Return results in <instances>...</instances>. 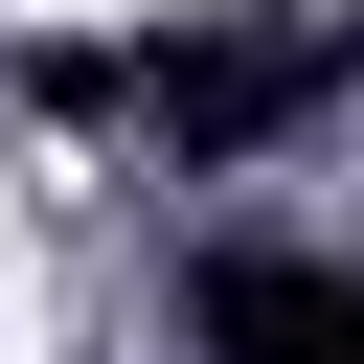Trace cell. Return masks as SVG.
<instances>
[{
	"label": "cell",
	"instance_id": "1",
	"mask_svg": "<svg viewBox=\"0 0 364 364\" xmlns=\"http://www.w3.org/2000/svg\"><path fill=\"white\" fill-rule=\"evenodd\" d=\"M341 91H364V0H273V23H159V46H136V136H159L182 182L318 136Z\"/></svg>",
	"mask_w": 364,
	"mask_h": 364
},
{
	"label": "cell",
	"instance_id": "2",
	"mask_svg": "<svg viewBox=\"0 0 364 364\" xmlns=\"http://www.w3.org/2000/svg\"><path fill=\"white\" fill-rule=\"evenodd\" d=\"M182 364H364V250H273V228H205L159 273Z\"/></svg>",
	"mask_w": 364,
	"mask_h": 364
},
{
	"label": "cell",
	"instance_id": "3",
	"mask_svg": "<svg viewBox=\"0 0 364 364\" xmlns=\"http://www.w3.org/2000/svg\"><path fill=\"white\" fill-rule=\"evenodd\" d=\"M23 114H68V136L136 114V46H23Z\"/></svg>",
	"mask_w": 364,
	"mask_h": 364
}]
</instances>
